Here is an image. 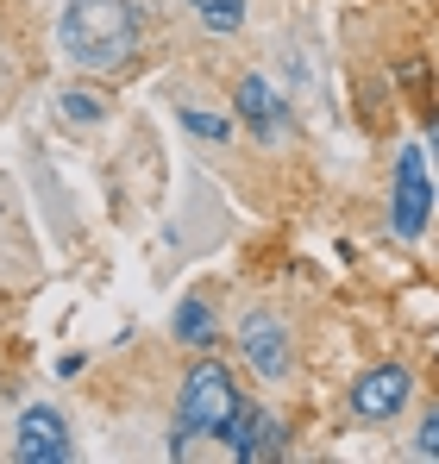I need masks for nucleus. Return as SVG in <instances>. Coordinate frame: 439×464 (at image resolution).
I'll return each instance as SVG.
<instances>
[{
	"mask_svg": "<svg viewBox=\"0 0 439 464\" xmlns=\"http://www.w3.org/2000/svg\"><path fill=\"white\" fill-rule=\"evenodd\" d=\"M139 6L132 0H70L63 6V51L82 70H120L139 57Z\"/></svg>",
	"mask_w": 439,
	"mask_h": 464,
	"instance_id": "1",
	"label": "nucleus"
},
{
	"mask_svg": "<svg viewBox=\"0 0 439 464\" xmlns=\"http://www.w3.org/2000/svg\"><path fill=\"white\" fill-rule=\"evenodd\" d=\"M239 408V389H232V371L226 364H195L189 383H182V433H220L226 414Z\"/></svg>",
	"mask_w": 439,
	"mask_h": 464,
	"instance_id": "2",
	"label": "nucleus"
},
{
	"mask_svg": "<svg viewBox=\"0 0 439 464\" xmlns=\"http://www.w3.org/2000/svg\"><path fill=\"white\" fill-rule=\"evenodd\" d=\"M427 220H434V169H427L421 145H408V151L395 157V232L421 238Z\"/></svg>",
	"mask_w": 439,
	"mask_h": 464,
	"instance_id": "3",
	"label": "nucleus"
},
{
	"mask_svg": "<svg viewBox=\"0 0 439 464\" xmlns=\"http://www.w3.org/2000/svg\"><path fill=\"white\" fill-rule=\"evenodd\" d=\"M19 464H70V427L57 408H25L19 414Z\"/></svg>",
	"mask_w": 439,
	"mask_h": 464,
	"instance_id": "4",
	"label": "nucleus"
},
{
	"mask_svg": "<svg viewBox=\"0 0 439 464\" xmlns=\"http://www.w3.org/2000/svg\"><path fill=\"white\" fill-rule=\"evenodd\" d=\"M239 345H245V358H251V371H258L264 383L289 371V333H283L277 314H251V320L239 326Z\"/></svg>",
	"mask_w": 439,
	"mask_h": 464,
	"instance_id": "5",
	"label": "nucleus"
},
{
	"mask_svg": "<svg viewBox=\"0 0 439 464\" xmlns=\"http://www.w3.org/2000/svg\"><path fill=\"white\" fill-rule=\"evenodd\" d=\"M408 371L402 364H376V371H365L358 377V389H352V408L365 414V420H389V414H402L408 408Z\"/></svg>",
	"mask_w": 439,
	"mask_h": 464,
	"instance_id": "6",
	"label": "nucleus"
},
{
	"mask_svg": "<svg viewBox=\"0 0 439 464\" xmlns=\"http://www.w3.org/2000/svg\"><path fill=\"white\" fill-rule=\"evenodd\" d=\"M239 113L251 120V132H258L264 145L289 132V113H283V101H277V88H270L264 76H245V82H239Z\"/></svg>",
	"mask_w": 439,
	"mask_h": 464,
	"instance_id": "7",
	"label": "nucleus"
},
{
	"mask_svg": "<svg viewBox=\"0 0 439 464\" xmlns=\"http://www.w3.org/2000/svg\"><path fill=\"white\" fill-rule=\"evenodd\" d=\"M258 427H264V408H251V401H239V408L226 414V427H220V440H226V446H232V452L245 459V452H251V440H258Z\"/></svg>",
	"mask_w": 439,
	"mask_h": 464,
	"instance_id": "8",
	"label": "nucleus"
},
{
	"mask_svg": "<svg viewBox=\"0 0 439 464\" xmlns=\"http://www.w3.org/2000/svg\"><path fill=\"white\" fill-rule=\"evenodd\" d=\"M176 339H189V345H214V339H220L214 314L201 308V302H195V295H189V302H182V308H176Z\"/></svg>",
	"mask_w": 439,
	"mask_h": 464,
	"instance_id": "9",
	"label": "nucleus"
},
{
	"mask_svg": "<svg viewBox=\"0 0 439 464\" xmlns=\"http://www.w3.org/2000/svg\"><path fill=\"white\" fill-rule=\"evenodd\" d=\"M195 13H201V25L220 32V38H232L239 25H245V0H189Z\"/></svg>",
	"mask_w": 439,
	"mask_h": 464,
	"instance_id": "10",
	"label": "nucleus"
},
{
	"mask_svg": "<svg viewBox=\"0 0 439 464\" xmlns=\"http://www.w3.org/2000/svg\"><path fill=\"white\" fill-rule=\"evenodd\" d=\"M182 126H189V132H195V139H232V120H226V113H201V107H182Z\"/></svg>",
	"mask_w": 439,
	"mask_h": 464,
	"instance_id": "11",
	"label": "nucleus"
},
{
	"mask_svg": "<svg viewBox=\"0 0 439 464\" xmlns=\"http://www.w3.org/2000/svg\"><path fill=\"white\" fill-rule=\"evenodd\" d=\"M415 452H421V459H439V408L427 414V420H421V433H415Z\"/></svg>",
	"mask_w": 439,
	"mask_h": 464,
	"instance_id": "12",
	"label": "nucleus"
},
{
	"mask_svg": "<svg viewBox=\"0 0 439 464\" xmlns=\"http://www.w3.org/2000/svg\"><path fill=\"white\" fill-rule=\"evenodd\" d=\"M63 113H70V120H101V107L82 101V94H63Z\"/></svg>",
	"mask_w": 439,
	"mask_h": 464,
	"instance_id": "13",
	"label": "nucleus"
},
{
	"mask_svg": "<svg viewBox=\"0 0 439 464\" xmlns=\"http://www.w3.org/2000/svg\"><path fill=\"white\" fill-rule=\"evenodd\" d=\"M434 157H439V126H434Z\"/></svg>",
	"mask_w": 439,
	"mask_h": 464,
	"instance_id": "14",
	"label": "nucleus"
}]
</instances>
